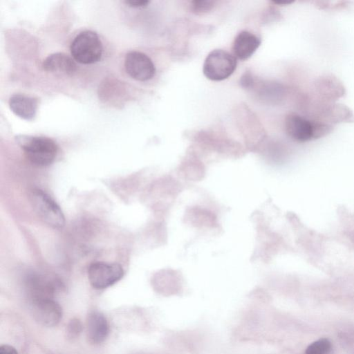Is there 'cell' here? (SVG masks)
<instances>
[{"label": "cell", "instance_id": "ac0fdd59", "mask_svg": "<svg viewBox=\"0 0 354 354\" xmlns=\"http://www.w3.org/2000/svg\"><path fill=\"white\" fill-rule=\"evenodd\" d=\"M0 354H19L17 350L9 344H1L0 346Z\"/></svg>", "mask_w": 354, "mask_h": 354}, {"label": "cell", "instance_id": "52a82bcc", "mask_svg": "<svg viewBox=\"0 0 354 354\" xmlns=\"http://www.w3.org/2000/svg\"><path fill=\"white\" fill-rule=\"evenodd\" d=\"M124 66L127 73L138 81L149 80L156 73L152 60L145 53L138 51H131L126 55Z\"/></svg>", "mask_w": 354, "mask_h": 354}, {"label": "cell", "instance_id": "30bf717a", "mask_svg": "<svg viewBox=\"0 0 354 354\" xmlns=\"http://www.w3.org/2000/svg\"><path fill=\"white\" fill-rule=\"evenodd\" d=\"M86 326L88 339L93 344L103 342L109 335L108 321L106 317L97 310H93L88 313Z\"/></svg>", "mask_w": 354, "mask_h": 354}, {"label": "cell", "instance_id": "7a4b0ae2", "mask_svg": "<svg viewBox=\"0 0 354 354\" xmlns=\"http://www.w3.org/2000/svg\"><path fill=\"white\" fill-rule=\"evenodd\" d=\"M28 198L34 211L48 226L55 229L64 226L65 217L61 208L47 193L39 188H33Z\"/></svg>", "mask_w": 354, "mask_h": 354}, {"label": "cell", "instance_id": "2e32d148", "mask_svg": "<svg viewBox=\"0 0 354 354\" xmlns=\"http://www.w3.org/2000/svg\"><path fill=\"white\" fill-rule=\"evenodd\" d=\"M82 324L77 318H73L70 320L66 328L67 337L73 339L77 338L82 330Z\"/></svg>", "mask_w": 354, "mask_h": 354}, {"label": "cell", "instance_id": "3957f363", "mask_svg": "<svg viewBox=\"0 0 354 354\" xmlns=\"http://www.w3.org/2000/svg\"><path fill=\"white\" fill-rule=\"evenodd\" d=\"M73 58L84 64L98 62L102 55V44L97 35L91 30H85L77 35L71 45Z\"/></svg>", "mask_w": 354, "mask_h": 354}, {"label": "cell", "instance_id": "9a60e30c", "mask_svg": "<svg viewBox=\"0 0 354 354\" xmlns=\"http://www.w3.org/2000/svg\"><path fill=\"white\" fill-rule=\"evenodd\" d=\"M215 1L210 0H194L190 2V10L192 12L201 15L210 11L214 6Z\"/></svg>", "mask_w": 354, "mask_h": 354}, {"label": "cell", "instance_id": "6da1fadb", "mask_svg": "<svg viewBox=\"0 0 354 354\" xmlns=\"http://www.w3.org/2000/svg\"><path fill=\"white\" fill-rule=\"evenodd\" d=\"M16 140L27 158L35 165H49L56 157L57 146L51 138L20 135Z\"/></svg>", "mask_w": 354, "mask_h": 354}, {"label": "cell", "instance_id": "8fae6325", "mask_svg": "<svg viewBox=\"0 0 354 354\" xmlns=\"http://www.w3.org/2000/svg\"><path fill=\"white\" fill-rule=\"evenodd\" d=\"M261 43V39L253 33L246 30L241 31L232 44L234 56L241 60H246L254 54Z\"/></svg>", "mask_w": 354, "mask_h": 354}, {"label": "cell", "instance_id": "e0dca14e", "mask_svg": "<svg viewBox=\"0 0 354 354\" xmlns=\"http://www.w3.org/2000/svg\"><path fill=\"white\" fill-rule=\"evenodd\" d=\"M125 3L131 7L143 8L146 7L149 3V1L145 0H128L125 1Z\"/></svg>", "mask_w": 354, "mask_h": 354}, {"label": "cell", "instance_id": "7c38bea8", "mask_svg": "<svg viewBox=\"0 0 354 354\" xmlns=\"http://www.w3.org/2000/svg\"><path fill=\"white\" fill-rule=\"evenodd\" d=\"M42 68L47 72L71 75L77 69L74 61L68 55L55 53L48 55L42 63Z\"/></svg>", "mask_w": 354, "mask_h": 354}, {"label": "cell", "instance_id": "5bb4252c", "mask_svg": "<svg viewBox=\"0 0 354 354\" xmlns=\"http://www.w3.org/2000/svg\"><path fill=\"white\" fill-rule=\"evenodd\" d=\"M331 348L332 344L328 339L320 338L307 347L305 354H329Z\"/></svg>", "mask_w": 354, "mask_h": 354}, {"label": "cell", "instance_id": "277c9868", "mask_svg": "<svg viewBox=\"0 0 354 354\" xmlns=\"http://www.w3.org/2000/svg\"><path fill=\"white\" fill-rule=\"evenodd\" d=\"M236 64V58L233 55L222 49H215L206 57L203 71L209 80L221 81L234 72Z\"/></svg>", "mask_w": 354, "mask_h": 354}, {"label": "cell", "instance_id": "ba28073f", "mask_svg": "<svg viewBox=\"0 0 354 354\" xmlns=\"http://www.w3.org/2000/svg\"><path fill=\"white\" fill-rule=\"evenodd\" d=\"M31 311L34 319L47 327L56 326L62 317V308L53 298L31 301Z\"/></svg>", "mask_w": 354, "mask_h": 354}, {"label": "cell", "instance_id": "8992f818", "mask_svg": "<svg viewBox=\"0 0 354 354\" xmlns=\"http://www.w3.org/2000/svg\"><path fill=\"white\" fill-rule=\"evenodd\" d=\"M88 279L93 288L100 290L113 286L124 276L119 263L96 261L88 268Z\"/></svg>", "mask_w": 354, "mask_h": 354}, {"label": "cell", "instance_id": "9c48e42d", "mask_svg": "<svg viewBox=\"0 0 354 354\" xmlns=\"http://www.w3.org/2000/svg\"><path fill=\"white\" fill-rule=\"evenodd\" d=\"M313 88L317 97L323 102H331L342 97L345 89L338 78L333 75H324L314 82Z\"/></svg>", "mask_w": 354, "mask_h": 354}, {"label": "cell", "instance_id": "5b68a950", "mask_svg": "<svg viewBox=\"0 0 354 354\" xmlns=\"http://www.w3.org/2000/svg\"><path fill=\"white\" fill-rule=\"evenodd\" d=\"M284 127L286 134L297 142H303L320 138V123L296 113H290L286 115Z\"/></svg>", "mask_w": 354, "mask_h": 354}, {"label": "cell", "instance_id": "4fadbf2b", "mask_svg": "<svg viewBox=\"0 0 354 354\" xmlns=\"http://www.w3.org/2000/svg\"><path fill=\"white\" fill-rule=\"evenodd\" d=\"M9 106L16 115L30 120L35 116L37 100L23 94H15L9 100Z\"/></svg>", "mask_w": 354, "mask_h": 354}, {"label": "cell", "instance_id": "d6986e66", "mask_svg": "<svg viewBox=\"0 0 354 354\" xmlns=\"http://www.w3.org/2000/svg\"><path fill=\"white\" fill-rule=\"evenodd\" d=\"M253 83L252 77L249 73H245L241 80V84L244 87H249Z\"/></svg>", "mask_w": 354, "mask_h": 354}]
</instances>
